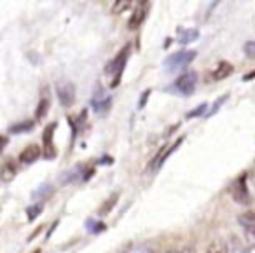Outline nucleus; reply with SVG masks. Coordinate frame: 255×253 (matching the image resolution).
I'll list each match as a JSON object with an SVG mask.
<instances>
[{
  "label": "nucleus",
  "instance_id": "nucleus-27",
  "mask_svg": "<svg viewBox=\"0 0 255 253\" xmlns=\"http://www.w3.org/2000/svg\"><path fill=\"white\" fill-rule=\"evenodd\" d=\"M243 227H245V231H247L248 234L254 236V238H255V224H245Z\"/></svg>",
  "mask_w": 255,
  "mask_h": 253
},
{
  "label": "nucleus",
  "instance_id": "nucleus-7",
  "mask_svg": "<svg viewBox=\"0 0 255 253\" xmlns=\"http://www.w3.org/2000/svg\"><path fill=\"white\" fill-rule=\"evenodd\" d=\"M149 9H150V2H140L135 7V11H133L129 21H128V28L131 30V32L138 30L142 26V23L145 21L147 14H149Z\"/></svg>",
  "mask_w": 255,
  "mask_h": 253
},
{
  "label": "nucleus",
  "instance_id": "nucleus-21",
  "mask_svg": "<svg viewBox=\"0 0 255 253\" xmlns=\"http://www.w3.org/2000/svg\"><path fill=\"white\" fill-rule=\"evenodd\" d=\"M206 107H208V103H201V105H199L198 109L191 110V112H189L187 116H185V119H194V117H201L203 114H205Z\"/></svg>",
  "mask_w": 255,
  "mask_h": 253
},
{
  "label": "nucleus",
  "instance_id": "nucleus-20",
  "mask_svg": "<svg viewBox=\"0 0 255 253\" xmlns=\"http://www.w3.org/2000/svg\"><path fill=\"white\" fill-rule=\"evenodd\" d=\"M243 53L248 60H255V40H248V42H245Z\"/></svg>",
  "mask_w": 255,
  "mask_h": 253
},
{
  "label": "nucleus",
  "instance_id": "nucleus-32",
  "mask_svg": "<svg viewBox=\"0 0 255 253\" xmlns=\"http://www.w3.org/2000/svg\"><path fill=\"white\" fill-rule=\"evenodd\" d=\"M33 253H40V250H35V252H33Z\"/></svg>",
  "mask_w": 255,
  "mask_h": 253
},
{
  "label": "nucleus",
  "instance_id": "nucleus-24",
  "mask_svg": "<svg viewBox=\"0 0 255 253\" xmlns=\"http://www.w3.org/2000/svg\"><path fill=\"white\" fill-rule=\"evenodd\" d=\"M88 227L91 229V232H102L103 229H105V224H102V222L89 220V222H88Z\"/></svg>",
  "mask_w": 255,
  "mask_h": 253
},
{
  "label": "nucleus",
  "instance_id": "nucleus-8",
  "mask_svg": "<svg viewBox=\"0 0 255 253\" xmlns=\"http://www.w3.org/2000/svg\"><path fill=\"white\" fill-rule=\"evenodd\" d=\"M182 141H184V136L178 138V140L175 141L173 145H170V148H168V147H163V148H161L159 154H157V155H156V159L152 161V168H154V169L161 168V164H163L164 161H168V157H170V155L173 154L175 150H177L178 145H182Z\"/></svg>",
  "mask_w": 255,
  "mask_h": 253
},
{
  "label": "nucleus",
  "instance_id": "nucleus-3",
  "mask_svg": "<svg viewBox=\"0 0 255 253\" xmlns=\"http://www.w3.org/2000/svg\"><path fill=\"white\" fill-rule=\"evenodd\" d=\"M194 58H196V51L182 49V51H177V53L171 54V56L164 61V67H166V70H170V72H177V70L185 68L189 63H192Z\"/></svg>",
  "mask_w": 255,
  "mask_h": 253
},
{
  "label": "nucleus",
  "instance_id": "nucleus-11",
  "mask_svg": "<svg viewBox=\"0 0 255 253\" xmlns=\"http://www.w3.org/2000/svg\"><path fill=\"white\" fill-rule=\"evenodd\" d=\"M233 72H234V67L229 63V61H220V63L217 65L215 70H213L212 77H213V81H224V79L229 77Z\"/></svg>",
  "mask_w": 255,
  "mask_h": 253
},
{
  "label": "nucleus",
  "instance_id": "nucleus-30",
  "mask_svg": "<svg viewBox=\"0 0 255 253\" xmlns=\"http://www.w3.org/2000/svg\"><path fill=\"white\" fill-rule=\"evenodd\" d=\"M175 253H192V250L191 248H182L180 252H175Z\"/></svg>",
  "mask_w": 255,
  "mask_h": 253
},
{
  "label": "nucleus",
  "instance_id": "nucleus-26",
  "mask_svg": "<svg viewBox=\"0 0 255 253\" xmlns=\"http://www.w3.org/2000/svg\"><path fill=\"white\" fill-rule=\"evenodd\" d=\"M149 95H150V89H147V91L143 93L142 98H140V102H138V109H143V107H145V103H147V98H149Z\"/></svg>",
  "mask_w": 255,
  "mask_h": 253
},
{
  "label": "nucleus",
  "instance_id": "nucleus-9",
  "mask_svg": "<svg viewBox=\"0 0 255 253\" xmlns=\"http://www.w3.org/2000/svg\"><path fill=\"white\" fill-rule=\"evenodd\" d=\"M40 155H42V148H40L39 145L32 143L19 154V161H21L23 164H32V162H35Z\"/></svg>",
  "mask_w": 255,
  "mask_h": 253
},
{
  "label": "nucleus",
  "instance_id": "nucleus-4",
  "mask_svg": "<svg viewBox=\"0 0 255 253\" xmlns=\"http://www.w3.org/2000/svg\"><path fill=\"white\" fill-rule=\"evenodd\" d=\"M56 96L61 107H72L75 102V86L70 81H61L56 84Z\"/></svg>",
  "mask_w": 255,
  "mask_h": 253
},
{
  "label": "nucleus",
  "instance_id": "nucleus-15",
  "mask_svg": "<svg viewBox=\"0 0 255 253\" xmlns=\"http://www.w3.org/2000/svg\"><path fill=\"white\" fill-rule=\"evenodd\" d=\"M47 112H49V100H47V98H42V100L39 102V105H37L35 119H37V121L44 119V117L47 116Z\"/></svg>",
  "mask_w": 255,
  "mask_h": 253
},
{
  "label": "nucleus",
  "instance_id": "nucleus-25",
  "mask_svg": "<svg viewBox=\"0 0 255 253\" xmlns=\"http://www.w3.org/2000/svg\"><path fill=\"white\" fill-rule=\"evenodd\" d=\"M116 201H117V194H114L112 197H110L109 201H107V204L102 208V213H109L110 211V208H114V204H116Z\"/></svg>",
  "mask_w": 255,
  "mask_h": 253
},
{
  "label": "nucleus",
  "instance_id": "nucleus-5",
  "mask_svg": "<svg viewBox=\"0 0 255 253\" xmlns=\"http://www.w3.org/2000/svg\"><path fill=\"white\" fill-rule=\"evenodd\" d=\"M56 127H58L56 123H51L44 127V133H42V157L44 159L56 157V147H54V143H53V136H54Z\"/></svg>",
  "mask_w": 255,
  "mask_h": 253
},
{
  "label": "nucleus",
  "instance_id": "nucleus-29",
  "mask_svg": "<svg viewBox=\"0 0 255 253\" xmlns=\"http://www.w3.org/2000/svg\"><path fill=\"white\" fill-rule=\"evenodd\" d=\"M250 79H255V72H250V74H247L243 77V81H250Z\"/></svg>",
  "mask_w": 255,
  "mask_h": 253
},
{
  "label": "nucleus",
  "instance_id": "nucleus-22",
  "mask_svg": "<svg viewBox=\"0 0 255 253\" xmlns=\"http://www.w3.org/2000/svg\"><path fill=\"white\" fill-rule=\"evenodd\" d=\"M240 224L245 225V224H255V210L254 211H248V213L241 215L240 217Z\"/></svg>",
  "mask_w": 255,
  "mask_h": 253
},
{
  "label": "nucleus",
  "instance_id": "nucleus-10",
  "mask_svg": "<svg viewBox=\"0 0 255 253\" xmlns=\"http://www.w3.org/2000/svg\"><path fill=\"white\" fill-rule=\"evenodd\" d=\"M16 173H18V166L12 159H5L4 164H2V169H0V178L4 183H9L14 180Z\"/></svg>",
  "mask_w": 255,
  "mask_h": 253
},
{
  "label": "nucleus",
  "instance_id": "nucleus-14",
  "mask_svg": "<svg viewBox=\"0 0 255 253\" xmlns=\"http://www.w3.org/2000/svg\"><path fill=\"white\" fill-rule=\"evenodd\" d=\"M91 105L96 114H105L107 110L110 109V105H112V98L107 96V98H103V100H93Z\"/></svg>",
  "mask_w": 255,
  "mask_h": 253
},
{
  "label": "nucleus",
  "instance_id": "nucleus-1",
  "mask_svg": "<svg viewBox=\"0 0 255 253\" xmlns=\"http://www.w3.org/2000/svg\"><path fill=\"white\" fill-rule=\"evenodd\" d=\"M128 58H129V46L123 47V49L116 54V58H114V60H110L109 65L105 67V74H109V75H112V77H114L110 88H116V86L121 82L123 72H124V68H126Z\"/></svg>",
  "mask_w": 255,
  "mask_h": 253
},
{
  "label": "nucleus",
  "instance_id": "nucleus-17",
  "mask_svg": "<svg viewBox=\"0 0 255 253\" xmlns=\"http://www.w3.org/2000/svg\"><path fill=\"white\" fill-rule=\"evenodd\" d=\"M206 253H229V248H227V245L224 241H213L208 246Z\"/></svg>",
  "mask_w": 255,
  "mask_h": 253
},
{
  "label": "nucleus",
  "instance_id": "nucleus-6",
  "mask_svg": "<svg viewBox=\"0 0 255 253\" xmlns=\"http://www.w3.org/2000/svg\"><path fill=\"white\" fill-rule=\"evenodd\" d=\"M196 84H198V74L192 70L182 74L180 77L175 81V88H177L184 96H191L192 91L196 89Z\"/></svg>",
  "mask_w": 255,
  "mask_h": 253
},
{
  "label": "nucleus",
  "instance_id": "nucleus-16",
  "mask_svg": "<svg viewBox=\"0 0 255 253\" xmlns=\"http://www.w3.org/2000/svg\"><path fill=\"white\" fill-rule=\"evenodd\" d=\"M42 210H44L42 203H37V204H33V206H28L26 208V218H28L30 222H33L40 213H42Z\"/></svg>",
  "mask_w": 255,
  "mask_h": 253
},
{
  "label": "nucleus",
  "instance_id": "nucleus-31",
  "mask_svg": "<svg viewBox=\"0 0 255 253\" xmlns=\"http://www.w3.org/2000/svg\"><path fill=\"white\" fill-rule=\"evenodd\" d=\"M5 145H7V136H2V148H4Z\"/></svg>",
  "mask_w": 255,
  "mask_h": 253
},
{
  "label": "nucleus",
  "instance_id": "nucleus-12",
  "mask_svg": "<svg viewBox=\"0 0 255 253\" xmlns=\"http://www.w3.org/2000/svg\"><path fill=\"white\" fill-rule=\"evenodd\" d=\"M35 123L33 121H21V123H16L9 127V133L11 134H23V133H28V131L33 129Z\"/></svg>",
  "mask_w": 255,
  "mask_h": 253
},
{
  "label": "nucleus",
  "instance_id": "nucleus-28",
  "mask_svg": "<svg viewBox=\"0 0 255 253\" xmlns=\"http://www.w3.org/2000/svg\"><path fill=\"white\" fill-rule=\"evenodd\" d=\"M241 253H255V245H250V246H247V248L243 250Z\"/></svg>",
  "mask_w": 255,
  "mask_h": 253
},
{
  "label": "nucleus",
  "instance_id": "nucleus-23",
  "mask_svg": "<svg viewBox=\"0 0 255 253\" xmlns=\"http://www.w3.org/2000/svg\"><path fill=\"white\" fill-rule=\"evenodd\" d=\"M227 98H229V95H224V96H220V98L217 100L215 103H213V109L208 112V116H213V114H215L217 110H219L220 107H222V103H226V102H227Z\"/></svg>",
  "mask_w": 255,
  "mask_h": 253
},
{
  "label": "nucleus",
  "instance_id": "nucleus-13",
  "mask_svg": "<svg viewBox=\"0 0 255 253\" xmlns=\"http://www.w3.org/2000/svg\"><path fill=\"white\" fill-rule=\"evenodd\" d=\"M199 37V32L196 28H189V30H182L180 37H178V42L182 44V46H187V44L194 42V40H198Z\"/></svg>",
  "mask_w": 255,
  "mask_h": 253
},
{
  "label": "nucleus",
  "instance_id": "nucleus-19",
  "mask_svg": "<svg viewBox=\"0 0 255 253\" xmlns=\"http://www.w3.org/2000/svg\"><path fill=\"white\" fill-rule=\"evenodd\" d=\"M129 5H131V2H129V0H119V2H114V4H112V12H114V14H121V12L126 11Z\"/></svg>",
  "mask_w": 255,
  "mask_h": 253
},
{
  "label": "nucleus",
  "instance_id": "nucleus-2",
  "mask_svg": "<svg viewBox=\"0 0 255 253\" xmlns=\"http://www.w3.org/2000/svg\"><path fill=\"white\" fill-rule=\"evenodd\" d=\"M229 194L233 197L234 203L238 204H250L252 203V196H250V190H248L247 185V175H241L240 178H236L233 182V185L229 187Z\"/></svg>",
  "mask_w": 255,
  "mask_h": 253
},
{
  "label": "nucleus",
  "instance_id": "nucleus-18",
  "mask_svg": "<svg viewBox=\"0 0 255 253\" xmlns=\"http://www.w3.org/2000/svg\"><path fill=\"white\" fill-rule=\"evenodd\" d=\"M53 187L51 185H42V187H39V190H35V192H33V199H46V197H49L51 194H53Z\"/></svg>",
  "mask_w": 255,
  "mask_h": 253
}]
</instances>
